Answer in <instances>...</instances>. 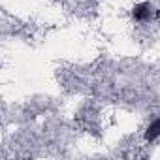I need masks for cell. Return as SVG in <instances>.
Here are the masks:
<instances>
[{
  "mask_svg": "<svg viewBox=\"0 0 160 160\" xmlns=\"http://www.w3.org/2000/svg\"><path fill=\"white\" fill-rule=\"evenodd\" d=\"M151 15H152V6H151L149 2H139V4H136V6L132 8V19L138 21V23L149 21Z\"/></svg>",
  "mask_w": 160,
  "mask_h": 160,
  "instance_id": "cell-1",
  "label": "cell"
},
{
  "mask_svg": "<svg viewBox=\"0 0 160 160\" xmlns=\"http://www.w3.org/2000/svg\"><path fill=\"white\" fill-rule=\"evenodd\" d=\"M160 138V117L154 119L145 130V141H156Z\"/></svg>",
  "mask_w": 160,
  "mask_h": 160,
  "instance_id": "cell-2",
  "label": "cell"
}]
</instances>
